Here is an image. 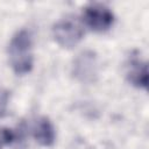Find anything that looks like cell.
<instances>
[{"label": "cell", "mask_w": 149, "mask_h": 149, "mask_svg": "<svg viewBox=\"0 0 149 149\" xmlns=\"http://www.w3.org/2000/svg\"><path fill=\"white\" fill-rule=\"evenodd\" d=\"M9 64L16 74L30 72L34 64L33 37L29 30L21 29L15 33L8 45Z\"/></svg>", "instance_id": "6da1fadb"}, {"label": "cell", "mask_w": 149, "mask_h": 149, "mask_svg": "<svg viewBox=\"0 0 149 149\" xmlns=\"http://www.w3.org/2000/svg\"><path fill=\"white\" fill-rule=\"evenodd\" d=\"M55 41L62 48H73L84 36V29L79 21L72 16H66L58 20L52 28Z\"/></svg>", "instance_id": "7a4b0ae2"}, {"label": "cell", "mask_w": 149, "mask_h": 149, "mask_svg": "<svg viewBox=\"0 0 149 149\" xmlns=\"http://www.w3.org/2000/svg\"><path fill=\"white\" fill-rule=\"evenodd\" d=\"M99 73L98 57L94 51L85 50L77 55L72 64L73 77L83 84H92L97 80Z\"/></svg>", "instance_id": "3957f363"}, {"label": "cell", "mask_w": 149, "mask_h": 149, "mask_svg": "<svg viewBox=\"0 0 149 149\" xmlns=\"http://www.w3.org/2000/svg\"><path fill=\"white\" fill-rule=\"evenodd\" d=\"M83 20L85 24L94 31H106L114 22L113 12L104 3H90L84 8Z\"/></svg>", "instance_id": "277c9868"}, {"label": "cell", "mask_w": 149, "mask_h": 149, "mask_svg": "<svg viewBox=\"0 0 149 149\" xmlns=\"http://www.w3.org/2000/svg\"><path fill=\"white\" fill-rule=\"evenodd\" d=\"M129 83L136 87L147 88L148 86V68L147 63L142 62L137 57H132L127 64L126 71Z\"/></svg>", "instance_id": "5b68a950"}, {"label": "cell", "mask_w": 149, "mask_h": 149, "mask_svg": "<svg viewBox=\"0 0 149 149\" xmlns=\"http://www.w3.org/2000/svg\"><path fill=\"white\" fill-rule=\"evenodd\" d=\"M33 135L35 140L44 147H50L55 142V128L47 116H40L35 120L33 126Z\"/></svg>", "instance_id": "8992f818"}, {"label": "cell", "mask_w": 149, "mask_h": 149, "mask_svg": "<svg viewBox=\"0 0 149 149\" xmlns=\"http://www.w3.org/2000/svg\"><path fill=\"white\" fill-rule=\"evenodd\" d=\"M15 140V133L9 128H0V149L3 144H9Z\"/></svg>", "instance_id": "52a82bcc"}, {"label": "cell", "mask_w": 149, "mask_h": 149, "mask_svg": "<svg viewBox=\"0 0 149 149\" xmlns=\"http://www.w3.org/2000/svg\"><path fill=\"white\" fill-rule=\"evenodd\" d=\"M8 100H9L8 91L0 85V116L5 114L7 105H8Z\"/></svg>", "instance_id": "ba28073f"}]
</instances>
